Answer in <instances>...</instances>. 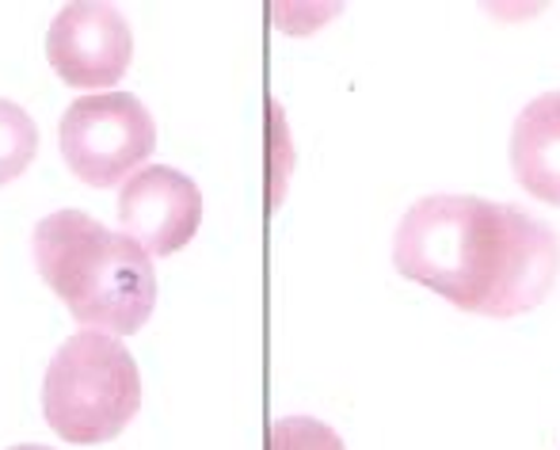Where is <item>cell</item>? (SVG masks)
<instances>
[{
  "label": "cell",
  "instance_id": "cell-1",
  "mask_svg": "<svg viewBox=\"0 0 560 450\" xmlns=\"http://www.w3.org/2000/svg\"><path fill=\"white\" fill-rule=\"evenodd\" d=\"M393 264L457 310L508 321L538 310L557 287L560 241L511 203L428 195L400 218Z\"/></svg>",
  "mask_w": 560,
  "mask_h": 450
},
{
  "label": "cell",
  "instance_id": "cell-2",
  "mask_svg": "<svg viewBox=\"0 0 560 450\" xmlns=\"http://www.w3.org/2000/svg\"><path fill=\"white\" fill-rule=\"evenodd\" d=\"M35 264L46 287L92 333L133 336L156 305L149 252L84 210H58L38 222Z\"/></svg>",
  "mask_w": 560,
  "mask_h": 450
},
{
  "label": "cell",
  "instance_id": "cell-3",
  "mask_svg": "<svg viewBox=\"0 0 560 450\" xmlns=\"http://www.w3.org/2000/svg\"><path fill=\"white\" fill-rule=\"evenodd\" d=\"M141 408V374L118 336H69L46 367L43 413L46 424L69 443H107L122 436Z\"/></svg>",
  "mask_w": 560,
  "mask_h": 450
},
{
  "label": "cell",
  "instance_id": "cell-4",
  "mask_svg": "<svg viewBox=\"0 0 560 450\" xmlns=\"http://www.w3.org/2000/svg\"><path fill=\"white\" fill-rule=\"evenodd\" d=\"M58 146L81 184L115 187L156 149V123L130 92H96L69 104Z\"/></svg>",
  "mask_w": 560,
  "mask_h": 450
},
{
  "label": "cell",
  "instance_id": "cell-5",
  "mask_svg": "<svg viewBox=\"0 0 560 450\" xmlns=\"http://www.w3.org/2000/svg\"><path fill=\"white\" fill-rule=\"evenodd\" d=\"M46 58L73 89L118 84L133 61V35L112 4H66L50 23Z\"/></svg>",
  "mask_w": 560,
  "mask_h": 450
},
{
  "label": "cell",
  "instance_id": "cell-6",
  "mask_svg": "<svg viewBox=\"0 0 560 450\" xmlns=\"http://www.w3.org/2000/svg\"><path fill=\"white\" fill-rule=\"evenodd\" d=\"M118 226L149 256H172L179 252L202 226V192L191 176L149 164L133 172L118 192Z\"/></svg>",
  "mask_w": 560,
  "mask_h": 450
},
{
  "label": "cell",
  "instance_id": "cell-7",
  "mask_svg": "<svg viewBox=\"0 0 560 450\" xmlns=\"http://www.w3.org/2000/svg\"><path fill=\"white\" fill-rule=\"evenodd\" d=\"M511 169L526 195L560 207V92L530 100L511 130Z\"/></svg>",
  "mask_w": 560,
  "mask_h": 450
},
{
  "label": "cell",
  "instance_id": "cell-8",
  "mask_svg": "<svg viewBox=\"0 0 560 450\" xmlns=\"http://www.w3.org/2000/svg\"><path fill=\"white\" fill-rule=\"evenodd\" d=\"M38 153V126L12 100H0V187L20 180Z\"/></svg>",
  "mask_w": 560,
  "mask_h": 450
},
{
  "label": "cell",
  "instance_id": "cell-9",
  "mask_svg": "<svg viewBox=\"0 0 560 450\" xmlns=\"http://www.w3.org/2000/svg\"><path fill=\"white\" fill-rule=\"evenodd\" d=\"M267 450H347V447L328 424L313 420V416H287V420L271 424Z\"/></svg>",
  "mask_w": 560,
  "mask_h": 450
},
{
  "label": "cell",
  "instance_id": "cell-10",
  "mask_svg": "<svg viewBox=\"0 0 560 450\" xmlns=\"http://www.w3.org/2000/svg\"><path fill=\"white\" fill-rule=\"evenodd\" d=\"M12 450H50V447H35V443H23V447H12Z\"/></svg>",
  "mask_w": 560,
  "mask_h": 450
}]
</instances>
